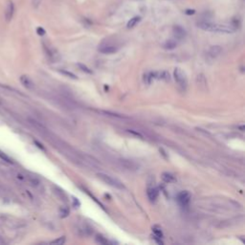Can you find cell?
Masks as SVG:
<instances>
[{
  "label": "cell",
  "mask_w": 245,
  "mask_h": 245,
  "mask_svg": "<svg viewBox=\"0 0 245 245\" xmlns=\"http://www.w3.org/2000/svg\"><path fill=\"white\" fill-rule=\"evenodd\" d=\"M197 27L204 30V31L221 33V34H232L235 32V29H233L232 27L226 26V25L211 23V22H208V21H200V22L197 23Z\"/></svg>",
  "instance_id": "cell-1"
},
{
  "label": "cell",
  "mask_w": 245,
  "mask_h": 245,
  "mask_svg": "<svg viewBox=\"0 0 245 245\" xmlns=\"http://www.w3.org/2000/svg\"><path fill=\"white\" fill-rule=\"evenodd\" d=\"M98 177L100 178L102 182H105V184L109 185L111 187H114L116 189H124V185L121 181H119L118 179L116 178H113L112 176H110L108 174H105V173H98Z\"/></svg>",
  "instance_id": "cell-2"
},
{
  "label": "cell",
  "mask_w": 245,
  "mask_h": 245,
  "mask_svg": "<svg viewBox=\"0 0 245 245\" xmlns=\"http://www.w3.org/2000/svg\"><path fill=\"white\" fill-rule=\"evenodd\" d=\"M173 76H174V80L176 81V83H177L182 89H186L188 81H187V78H186V74L182 71V69H180L178 67L175 68L173 71Z\"/></svg>",
  "instance_id": "cell-3"
},
{
  "label": "cell",
  "mask_w": 245,
  "mask_h": 245,
  "mask_svg": "<svg viewBox=\"0 0 245 245\" xmlns=\"http://www.w3.org/2000/svg\"><path fill=\"white\" fill-rule=\"evenodd\" d=\"M177 201L182 207H188L191 201V195L188 192H181L177 195Z\"/></svg>",
  "instance_id": "cell-4"
},
{
  "label": "cell",
  "mask_w": 245,
  "mask_h": 245,
  "mask_svg": "<svg viewBox=\"0 0 245 245\" xmlns=\"http://www.w3.org/2000/svg\"><path fill=\"white\" fill-rule=\"evenodd\" d=\"M15 14V4L12 1L9 0L7 2V6H6V11H5V19L7 22L12 20V16H14Z\"/></svg>",
  "instance_id": "cell-5"
},
{
  "label": "cell",
  "mask_w": 245,
  "mask_h": 245,
  "mask_svg": "<svg viewBox=\"0 0 245 245\" xmlns=\"http://www.w3.org/2000/svg\"><path fill=\"white\" fill-rule=\"evenodd\" d=\"M20 83H22L23 86L26 87L27 89H34V87H35V84H34L32 80L26 75H22L20 77Z\"/></svg>",
  "instance_id": "cell-6"
},
{
  "label": "cell",
  "mask_w": 245,
  "mask_h": 245,
  "mask_svg": "<svg viewBox=\"0 0 245 245\" xmlns=\"http://www.w3.org/2000/svg\"><path fill=\"white\" fill-rule=\"evenodd\" d=\"M173 35L177 39H183L186 37V31L181 26H174L173 27Z\"/></svg>",
  "instance_id": "cell-7"
},
{
  "label": "cell",
  "mask_w": 245,
  "mask_h": 245,
  "mask_svg": "<svg viewBox=\"0 0 245 245\" xmlns=\"http://www.w3.org/2000/svg\"><path fill=\"white\" fill-rule=\"evenodd\" d=\"M147 195H148V197L150 201H155L157 198H158V195H159V191L157 190L156 188H148V191H147Z\"/></svg>",
  "instance_id": "cell-8"
},
{
  "label": "cell",
  "mask_w": 245,
  "mask_h": 245,
  "mask_svg": "<svg viewBox=\"0 0 245 245\" xmlns=\"http://www.w3.org/2000/svg\"><path fill=\"white\" fill-rule=\"evenodd\" d=\"M222 52V48L219 45H214V46H212L209 50V56L212 58H216L217 56H219Z\"/></svg>",
  "instance_id": "cell-9"
},
{
  "label": "cell",
  "mask_w": 245,
  "mask_h": 245,
  "mask_svg": "<svg viewBox=\"0 0 245 245\" xmlns=\"http://www.w3.org/2000/svg\"><path fill=\"white\" fill-rule=\"evenodd\" d=\"M46 50V53H47V56L49 57V59L52 61L53 62H56L59 59V54L56 52L54 49H49V48H45Z\"/></svg>",
  "instance_id": "cell-10"
},
{
  "label": "cell",
  "mask_w": 245,
  "mask_h": 245,
  "mask_svg": "<svg viewBox=\"0 0 245 245\" xmlns=\"http://www.w3.org/2000/svg\"><path fill=\"white\" fill-rule=\"evenodd\" d=\"M99 51H100L101 53L102 54H114L117 52V48L114 46H104V47H102V48L99 49Z\"/></svg>",
  "instance_id": "cell-11"
},
{
  "label": "cell",
  "mask_w": 245,
  "mask_h": 245,
  "mask_svg": "<svg viewBox=\"0 0 245 245\" xmlns=\"http://www.w3.org/2000/svg\"><path fill=\"white\" fill-rule=\"evenodd\" d=\"M141 21V18L140 16H134V18H132L129 21L127 22V28L128 29H131L133 27H135L137 24Z\"/></svg>",
  "instance_id": "cell-12"
},
{
  "label": "cell",
  "mask_w": 245,
  "mask_h": 245,
  "mask_svg": "<svg viewBox=\"0 0 245 245\" xmlns=\"http://www.w3.org/2000/svg\"><path fill=\"white\" fill-rule=\"evenodd\" d=\"M162 178L167 183H173V182H175V180H176L173 174L169 173H163L162 174Z\"/></svg>",
  "instance_id": "cell-13"
},
{
  "label": "cell",
  "mask_w": 245,
  "mask_h": 245,
  "mask_svg": "<svg viewBox=\"0 0 245 245\" xmlns=\"http://www.w3.org/2000/svg\"><path fill=\"white\" fill-rule=\"evenodd\" d=\"M164 48L167 49V50H173L174 48H176V46H177V43H176V41L170 39V40H167L165 43H164Z\"/></svg>",
  "instance_id": "cell-14"
},
{
  "label": "cell",
  "mask_w": 245,
  "mask_h": 245,
  "mask_svg": "<svg viewBox=\"0 0 245 245\" xmlns=\"http://www.w3.org/2000/svg\"><path fill=\"white\" fill-rule=\"evenodd\" d=\"M152 232H153L154 236H155V238H163V232L161 230V228H159L157 226L153 227L152 228Z\"/></svg>",
  "instance_id": "cell-15"
},
{
  "label": "cell",
  "mask_w": 245,
  "mask_h": 245,
  "mask_svg": "<svg viewBox=\"0 0 245 245\" xmlns=\"http://www.w3.org/2000/svg\"><path fill=\"white\" fill-rule=\"evenodd\" d=\"M153 78H152V73L151 72H148V73H146L144 75V83L146 84H150L151 83Z\"/></svg>",
  "instance_id": "cell-16"
},
{
  "label": "cell",
  "mask_w": 245,
  "mask_h": 245,
  "mask_svg": "<svg viewBox=\"0 0 245 245\" xmlns=\"http://www.w3.org/2000/svg\"><path fill=\"white\" fill-rule=\"evenodd\" d=\"M96 241L100 244H108V240H107L105 236H102V235H96Z\"/></svg>",
  "instance_id": "cell-17"
},
{
  "label": "cell",
  "mask_w": 245,
  "mask_h": 245,
  "mask_svg": "<svg viewBox=\"0 0 245 245\" xmlns=\"http://www.w3.org/2000/svg\"><path fill=\"white\" fill-rule=\"evenodd\" d=\"M78 66L80 67V69L81 71H83V72H85V73H87V74H92V71L90 70L86 65H84V64L79 63V64H78Z\"/></svg>",
  "instance_id": "cell-18"
},
{
  "label": "cell",
  "mask_w": 245,
  "mask_h": 245,
  "mask_svg": "<svg viewBox=\"0 0 245 245\" xmlns=\"http://www.w3.org/2000/svg\"><path fill=\"white\" fill-rule=\"evenodd\" d=\"M59 72H61V74H63V75H65V76H67V77H69V78H71V79H74V80H76V79H77V76H76L75 74H73L72 72L66 71V70H61Z\"/></svg>",
  "instance_id": "cell-19"
},
{
  "label": "cell",
  "mask_w": 245,
  "mask_h": 245,
  "mask_svg": "<svg viewBox=\"0 0 245 245\" xmlns=\"http://www.w3.org/2000/svg\"><path fill=\"white\" fill-rule=\"evenodd\" d=\"M127 132H128V133H130V134H131V135H133V136L139 137V138H141V139L143 138V135H142L139 131H136V130H134V129H127Z\"/></svg>",
  "instance_id": "cell-20"
},
{
  "label": "cell",
  "mask_w": 245,
  "mask_h": 245,
  "mask_svg": "<svg viewBox=\"0 0 245 245\" xmlns=\"http://www.w3.org/2000/svg\"><path fill=\"white\" fill-rule=\"evenodd\" d=\"M64 242H65V238L64 236H61V238H59L58 239H55L53 240V241H51V243L52 244H63Z\"/></svg>",
  "instance_id": "cell-21"
},
{
  "label": "cell",
  "mask_w": 245,
  "mask_h": 245,
  "mask_svg": "<svg viewBox=\"0 0 245 245\" xmlns=\"http://www.w3.org/2000/svg\"><path fill=\"white\" fill-rule=\"evenodd\" d=\"M72 200H73V206L76 208H78L80 206V202L78 200V198H76V197H72Z\"/></svg>",
  "instance_id": "cell-22"
},
{
  "label": "cell",
  "mask_w": 245,
  "mask_h": 245,
  "mask_svg": "<svg viewBox=\"0 0 245 245\" xmlns=\"http://www.w3.org/2000/svg\"><path fill=\"white\" fill-rule=\"evenodd\" d=\"M69 214V211L67 209H61V217H66Z\"/></svg>",
  "instance_id": "cell-23"
},
{
  "label": "cell",
  "mask_w": 245,
  "mask_h": 245,
  "mask_svg": "<svg viewBox=\"0 0 245 245\" xmlns=\"http://www.w3.org/2000/svg\"><path fill=\"white\" fill-rule=\"evenodd\" d=\"M37 33L39 36H44L45 34H46L45 30H44L43 28H42V27H38V28L37 29Z\"/></svg>",
  "instance_id": "cell-24"
},
{
  "label": "cell",
  "mask_w": 245,
  "mask_h": 245,
  "mask_svg": "<svg viewBox=\"0 0 245 245\" xmlns=\"http://www.w3.org/2000/svg\"><path fill=\"white\" fill-rule=\"evenodd\" d=\"M185 14L186 15H195V10H186L185 11Z\"/></svg>",
  "instance_id": "cell-25"
},
{
  "label": "cell",
  "mask_w": 245,
  "mask_h": 245,
  "mask_svg": "<svg viewBox=\"0 0 245 245\" xmlns=\"http://www.w3.org/2000/svg\"><path fill=\"white\" fill-rule=\"evenodd\" d=\"M40 2H41V0H33V5H34V7H35V8L38 7V6H39Z\"/></svg>",
  "instance_id": "cell-26"
},
{
  "label": "cell",
  "mask_w": 245,
  "mask_h": 245,
  "mask_svg": "<svg viewBox=\"0 0 245 245\" xmlns=\"http://www.w3.org/2000/svg\"><path fill=\"white\" fill-rule=\"evenodd\" d=\"M35 144H36V145H37V147H38V148H39L40 149H42V150H44V149H45V148H44V147H43V146H42V145H41L40 143H38V142H37V141H35Z\"/></svg>",
  "instance_id": "cell-27"
}]
</instances>
